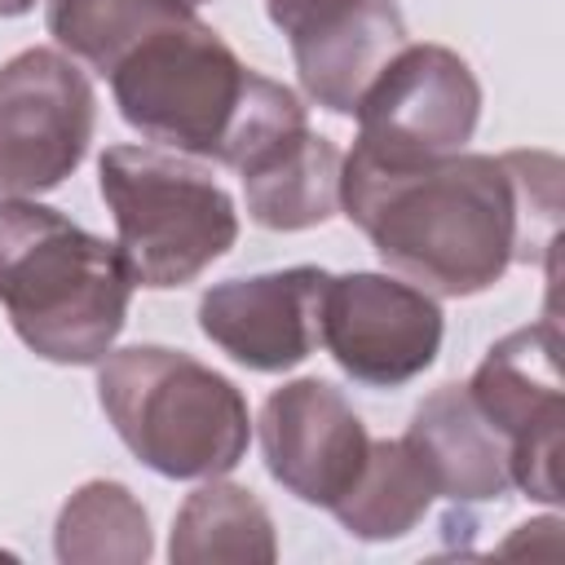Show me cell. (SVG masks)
<instances>
[{"mask_svg":"<svg viewBox=\"0 0 565 565\" xmlns=\"http://www.w3.org/2000/svg\"><path fill=\"white\" fill-rule=\"evenodd\" d=\"M402 437L419 455L437 499H446L455 508L490 503L512 490L508 441L486 424V415L477 411V402L468 397L463 384L433 388L415 406Z\"/></svg>","mask_w":565,"mask_h":565,"instance_id":"cell-13","label":"cell"},{"mask_svg":"<svg viewBox=\"0 0 565 565\" xmlns=\"http://www.w3.org/2000/svg\"><path fill=\"white\" fill-rule=\"evenodd\" d=\"M194 18V4L185 0H49V35L57 49L97 75H110L115 62L141 44L146 35Z\"/></svg>","mask_w":565,"mask_h":565,"instance_id":"cell-18","label":"cell"},{"mask_svg":"<svg viewBox=\"0 0 565 565\" xmlns=\"http://www.w3.org/2000/svg\"><path fill=\"white\" fill-rule=\"evenodd\" d=\"M31 9H35V0H0V18H22Z\"/></svg>","mask_w":565,"mask_h":565,"instance_id":"cell-19","label":"cell"},{"mask_svg":"<svg viewBox=\"0 0 565 565\" xmlns=\"http://www.w3.org/2000/svg\"><path fill=\"white\" fill-rule=\"evenodd\" d=\"M97 402L119 441L159 477L207 481L243 463L247 397L234 380L168 344L110 349L97 362Z\"/></svg>","mask_w":565,"mask_h":565,"instance_id":"cell-4","label":"cell"},{"mask_svg":"<svg viewBox=\"0 0 565 565\" xmlns=\"http://www.w3.org/2000/svg\"><path fill=\"white\" fill-rule=\"evenodd\" d=\"M340 212L375 256L428 296H481L512 265L556 256L561 159L552 150L446 154L419 168L340 163Z\"/></svg>","mask_w":565,"mask_h":565,"instance_id":"cell-1","label":"cell"},{"mask_svg":"<svg viewBox=\"0 0 565 565\" xmlns=\"http://www.w3.org/2000/svg\"><path fill=\"white\" fill-rule=\"evenodd\" d=\"M168 556L172 565H221V561L269 565L278 556L274 516L247 486L207 477L177 508Z\"/></svg>","mask_w":565,"mask_h":565,"instance_id":"cell-15","label":"cell"},{"mask_svg":"<svg viewBox=\"0 0 565 565\" xmlns=\"http://www.w3.org/2000/svg\"><path fill=\"white\" fill-rule=\"evenodd\" d=\"M340 163L335 141L313 132L309 124L274 137L252 163L238 168L247 216L260 230L296 234L331 221L340 212Z\"/></svg>","mask_w":565,"mask_h":565,"instance_id":"cell-14","label":"cell"},{"mask_svg":"<svg viewBox=\"0 0 565 565\" xmlns=\"http://www.w3.org/2000/svg\"><path fill=\"white\" fill-rule=\"evenodd\" d=\"M433 503L437 490L406 437H380L371 441L358 481L331 503V516L362 543H388L406 539Z\"/></svg>","mask_w":565,"mask_h":565,"instance_id":"cell-16","label":"cell"},{"mask_svg":"<svg viewBox=\"0 0 565 565\" xmlns=\"http://www.w3.org/2000/svg\"><path fill=\"white\" fill-rule=\"evenodd\" d=\"M265 472L309 508H327L358 481L371 433L349 397L318 380H287L274 388L256 419Z\"/></svg>","mask_w":565,"mask_h":565,"instance_id":"cell-10","label":"cell"},{"mask_svg":"<svg viewBox=\"0 0 565 565\" xmlns=\"http://www.w3.org/2000/svg\"><path fill=\"white\" fill-rule=\"evenodd\" d=\"M486 424L508 441L512 486L556 508L561 503V335L556 322H530L486 349L463 384Z\"/></svg>","mask_w":565,"mask_h":565,"instance_id":"cell-8","label":"cell"},{"mask_svg":"<svg viewBox=\"0 0 565 565\" xmlns=\"http://www.w3.org/2000/svg\"><path fill=\"white\" fill-rule=\"evenodd\" d=\"M97 190L115 216V247L137 287H185L238 238L230 190L190 154L163 146H106L97 159Z\"/></svg>","mask_w":565,"mask_h":565,"instance_id":"cell-5","label":"cell"},{"mask_svg":"<svg viewBox=\"0 0 565 565\" xmlns=\"http://www.w3.org/2000/svg\"><path fill=\"white\" fill-rule=\"evenodd\" d=\"M97 93L62 49H22L0 66V199L57 190L88 154Z\"/></svg>","mask_w":565,"mask_h":565,"instance_id":"cell-7","label":"cell"},{"mask_svg":"<svg viewBox=\"0 0 565 565\" xmlns=\"http://www.w3.org/2000/svg\"><path fill=\"white\" fill-rule=\"evenodd\" d=\"M287 35L300 88L331 115H349L366 84L406 44V18L393 0H265Z\"/></svg>","mask_w":565,"mask_h":565,"instance_id":"cell-11","label":"cell"},{"mask_svg":"<svg viewBox=\"0 0 565 565\" xmlns=\"http://www.w3.org/2000/svg\"><path fill=\"white\" fill-rule=\"evenodd\" d=\"M327 269L291 265L252 278H225L199 300V331L238 366L278 375L318 349Z\"/></svg>","mask_w":565,"mask_h":565,"instance_id":"cell-12","label":"cell"},{"mask_svg":"<svg viewBox=\"0 0 565 565\" xmlns=\"http://www.w3.org/2000/svg\"><path fill=\"white\" fill-rule=\"evenodd\" d=\"M53 552L62 565H141L154 552L150 516L124 481H84L57 512Z\"/></svg>","mask_w":565,"mask_h":565,"instance_id":"cell-17","label":"cell"},{"mask_svg":"<svg viewBox=\"0 0 565 565\" xmlns=\"http://www.w3.org/2000/svg\"><path fill=\"white\" fill-rule=\"evenodd\" d=\"M437 296L397 274H331L322 291L318 344L335 366L371 388H397L424 375L441 353Z\"/></svg>","mask_w":565,"mask_h":565,"instance_id":"cell-9","label":"cell"},{"mask_svg":"<svg viewBox=\"0 0 565 565\" xmlns=\"http://www.w3.org/2000/svg\"><path fill=\"white\" fill-rule=\"evenodd\" d=\"M115 243L35 199H0V305L18 340L53 366H97L132 305Z\"/></svg>","mask_w":565,"mask_h":565,"instance_id":"cell-3","label":"cell"},{"mask_svg":"<svg viewBox=\"0 0 565 565\" xmlns=\"http://www.w3.org/2000/svg\"><path fill=\"white\" fill-rule=\"evenodd\" d=\"M185 4H194V9H199V4H207V0H185Z\"/></svg>","mask_w":565,"mask_h":565,"instance_id":"cell-20","label":"cell"},{"mask_svg":"<svg viewBox=\"0 0 565 565\" xmlns=\"http://www.w3.org/2000/svg\"><path fill=\"white\" fill-rule=\"evenodd\" d=\"M366 163L419 168L459 154L481 119V84L446 44H402L353 106Z\"/></svg>","mask_w":565,"mask_h":565,"instance_id":"cell-6","label":"cell"},{"mask_svg":"<svg viewBox=\"0 0 565 565\" xmlns=\"http://www.w3.org/2000/svg\"><path fill=\"white\" fill-rule=\"evenodd\" d=\"M106 79L124 124L150 146L212 159L234 172L287 128L309 124L300 97L243 66L199 13L132 44Z\"/></svg>","mask_w":565,"mask_h":565,"instance_id":"cell-2","label":"cell"}]
</instances>
